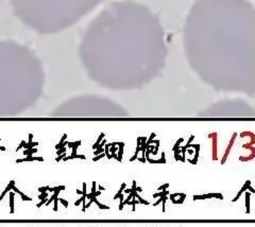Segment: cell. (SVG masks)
Here are the masks:
<instances>
[{
	"label": "cell",
	"instance_id": "cell-1",
	"mask_svg": "<svg viewBox=\"0 0 255 227\" xmlns=\"http://www.w3.org/2000/svg\"><path fill=\"white\" fill-rule=\"evenodd\" d=\"M190 61L205 73H243L252 65L253 10L247 0H200L188 18Z\"/></svg>",
	"mask_w": 255,
	"mask_h": 227
},
{
	"label": "cell",
	"instance_id": "cell-2",
	"mask_svg": "<svg viewBox=\"0 0 255 227\" xmlns=\"http://www.w3.org/2000/svg\"><path fill=\"white\" fill-rule=\"evenodd\" d=\"M163 56L156 20L139 5L118 4L92 27L84 45V58L100 71H145Z\"/></svg>",
	"mask_w": 255,
	"mask_h": 227
},
{
	"label": "cell",
	"instance_id": "cell-3",
	"mask_svg": "<svg viewBox=\"0 0 255 227\" xmlns=\"http://www.w3.org/2000/svg\"><path fill=\"white\" fill-rule=\"evenodd\" d=\"M99 0H13L16 10L32 26L45 31L68 25Z\"/></svg>",
	"mask_w": 255,
	"mask_h": 227
}]
</instances>
